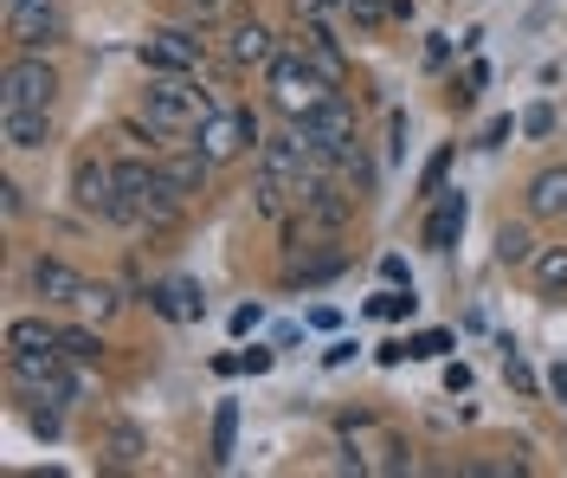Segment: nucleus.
<instances>
[{"label":"nucleus","instance_id":"34","mask_svg":"<svg viewBox=\"0 0 567 478\" xmlns=\"http://www.w3.org/2000/svg\"><path fill=\"white\" fill-rule=\"evenodd\" d=\"M381 278H388V285H413V278H406V258H381Z\"/></svg>","mask_w":567,"mask_h":478},{"label":"nucleus","instance_id":"36","mask_svg":"<svg viewBox=\"0 0 567 478\" xmlns=\"http://www.w3.org/2000/svg\"><path fill=\"white\" fill-rule=\"evenodd\" d=\"M251 324H258V304H239V311H233V336H246Z\"/></svg>","mask_w":567,"mask_h":478},{"label":"nucleus","instance_id":"16","mask_svg":"<svg viewBox=\"0 0 567 478\" xmlns=\"http://www.w3.org/2000/svg\"><path fill=\"white\" fill-rule=\"evenodd\" d=\"M529 214L535 221H567V169H535L529 175Z\"/></svg>","mask_w":567,"mask_h":478},{"label":"nucleus","instance_id":"11","mask_svg":"<svg viewBox=\"0 0 567 478\" xmlns=\"http://www.w3.org/2000/svg\"><path fill=\"white\" fill-rule=\"evenodd\" d=\"M290 45H297V52H303V59H310V65H317V72L329 78L336 91H342L349 59H342V45H336V33H329L322 20H297V27H290Z\"/></svg>","mask_w":567,"mask_h":478},{"label":"nucleus","instance_id":"9","mask_svg":"<svg viewBox=\"0 0 567 478\" xmlns=\"http://www.w3.org/2000/svg\"><path fill=\"white\" fill-rule=\"evenodd\" d=\"M200 59H207V39L181 33V27L142 39V65L148 72H200Z\"/></svg>","mask_w":567,"mask_h":478},{"label":"nucleus","instance_id":"19","mask_svg":"<svg viewBox=\"0 0 567 478\" xmlns=\"http://www.w3.org/2000/svg\"><path fill=\"white\" fill-rule=\"evenodd\" d=\"M78 285H84V278L71 272L65 258H33V292L45 297V304H71V297H78Z\"/></svg>","mask_w":567,"mask_h":478},{"label":"nucleus","instance_id":"27","mask_svg":"<svg viewBox=\"0 0 567 478\" xmlns=\"http://www.w3.org/2000/svg\"><path fill=\"white\" fill-rule=\"evenodd\" d=\"M342 13H349L354 27H368V33L393 20V7H388V0H342Z\"/></svg>","mask_w":567,"mask_h":478},{"label":"nucleus","instance_id":"3","mask_svg":"<svg viewBox=\"0 0 567 478\" xmlns=\"http://www.w3.org/2000/svg\"><path fill=\"white\" fill-rule=\"evenodd\" d=\"M65 363H71L65 349H7L13 388H27L33 401H59V407L78 401V375H71Z\"/></svg>","mask_w":567,"mask_h":478},{"label":"nucleus","instance_id":"5","mask_svg":"<svg viewBox=\"0 0 567 478\" xmlns=\"http://www.w3.org/2000/svg\"><path fill=\"white\" fill-rule=\"evenodd\" d=\"M194 143L207 149V162L219 169V162H239L246 149H258L265 136H258V116L251 111H213V116H200Z\"/></svg>","mask_w":567,"mask_h":478},{"label":"nucleus","instance_id":"25","mask_svg":"<svg viewBox=\"0 0 567 478\" xmlns=\"http://www.w3.org/2000/svg\"><path fill=\"white\" fill-rule=\"evenodd\" d=\"M535 253H542V246L529 240V226H503V233H496V258H503V265H529Z\"/></svg>","mask_w":567,"mask_h":478},{"label":"nucleus","instance_id":"14","mask_svg":"<svg viewBox=\"0 0 567 478\" xmlns=\"http://www.w3.org/2000/svg\"><path fill=\"white\" fill-rule=\"evenodd\" d=\"M155 162H162V175L175 182V194H187V201H194V194H207L213 162H207V149H200V143H187V149H162Z\"/></svg>","mask_w":567,"mask_h":478},{"label":"nucleus","instance_id":"24","mask_svg":"<svg viewBox=\"0 0 567 478\" xmlns=\"http://www.w3.org/2000/svg\"><path fill=\"white\" fill-rule=\"evenodd\" d=\"M233 440H239V407L219 401V414H213V466L233 459Z\"/></svg>","mask_w":567,"mask_h":478},{"label":"nucleus","instance_id":"37","mask_svg":"<svg viewBox=\"0 0 567 478\" xmlns=\"http://www.w3.org/2000/svg\"><path fill=\"white\" fill-rule=\"evenodd\" d=\"M445 388H452V395H464V388H471V368L452 363V368H445Z\"/></svg>","mask_w":567,"mask_h":478},{"label":"nucleus","instance_id":"39","mask_svg":"<svg viewBox=\"0 0 567 478\" xmlns=\"http://www.w3.org/2000/svg\"><path fill=\"white\" fill-rule=\"evenodd\" d=\"M194 7H213V0H194Z\"/></svg>","mask_w":567,"mask_h":478},{"label":"nucleus","instance_id":"40","mask_svg":"<svg viewBox=\"0 0 567 478\" xmlns=\"http://www.w3.org/2000/svg\"><path fill=\"white\" fill-rule=\"evenodd\" d=\"M7 7H20V0H7Z\"/></svg>","mask_w":567,"mask_h":478},{"label":"nucleus","instance_id":"6","mask_svg":"<svg viewBox=\"0 0 567 478\" xmlns=\"http://www.w3.org/2000/svg\"><path fill=\"white\" fill-rule=\"evenodd\" d=\"M297 130H303V136H310V149L322 155V175L336 169V155H342L349 143H361V136H354V111H349V98H342V91H336V98H322V104L303 116Z\"/></svg>","mask_w":567,"mask_h":478},{"label":"nucleus","instance_id":"35","mask_svg":"<svg viewBox=\"0 0 567 478\" xmlns=\"http://www.w3.org/2000/svg\"><path fill=\"white\" fill-rule=\"evenodd\" d=\"M239 368H246V375H265V368H271V349H246V356H239Z\"/></svg>","mask_w":567,"mask_h":478},{"label":"nucleus","instance_id":"32","mask_svg":"<svg viewBox=\"0 0 567 478\" xmlns=\"http://www.w3.org/2000/svg\"><path fill=\"white\" fill-rule=\"evenodd\" d=\"M33 434H39V440H59V401L33 407Z\"/></svg>","mask_w":567,"mask_h":478},{"label":"nucleus","instance_id":"2","mask_svg":"<svg viewBox=\"0 0 567 478\" xmlns=\"http://www.w3.org/2000/svg\"><path fill=\"white\" fill-rule=\"evenodd\" d=\"M265 84H271V104H278L290 123H303V116L317 111L322 98H336V84H329V78H322L317 65L297 52V45H284L278 59L265 65Z\"/></svg>","mask_w":567,"mask_h":478},{"label":"nucleus","instance_id":"1","mask_svg":"<svg viewBox=\"0 0 567 478\" xmlns=\"http://www.w3.org/2000/svg\"><path fill=\"white\" fill-rule=\"evenodd\" d=\"M142 116L162 123L168 136H181V130H200V116H213V98L194 84V72H148Z\"/></svg>","mask_w":567,"mask_h":478},{"label":"nucleus","instance_id":"15","mask_svg":"<svg viewBox=\"0 0 567 478\" xmlns=\"http://www.w3.org/2000/svg\"><path fill=\"white\" fill-rule=\"evenodd\" d=\"M226 52H233V65H271L284 45H278V33L265 27V20H233V39H226Z\"/></svg>","mask_w":567,"mask_h":478},{"label":"nucleus","instance_id":"13","mask_svg":"<svg viewBox=\"0 0 567 478\" xmlns=\"http://www.w3.org/2000/svg\"><path fill=\"white\" fill-rule=\"evenodd\" d=\"M464 221H471L464 194H439V201H432V214H425V226H420L425 253H452V246L464 240Z\"/></svg>","mask_w":567,"mask_h":478},{"label":"nucleus","instance_id":"7","mask_svg":"<svg viewBox=\"0 0 567 478\" xmlns=\"http://www.w3.org/2000/svg\"><path fill=\"white\" fill-rule=\"evenodd\" d=\"M258 169L278 175V182H290V187H303L310 175H322V155L310 149V136L290 123L284 136H265V143H258Z\"/></svg>","mask_w":567,"mask_h":478},{"label":"nucleus","instance_id":"18","mask_svg":"<svg viewBox=\"0 0 567 478\" xmlns=\"http://www.w3.org/2000/svg\"><path fill=\"white\" fill-rule=\"evenodd\" d=\"M148 304L168 317V324H200V311H207V297H200V285H187V278H175V285H162V292H148Z\"/></svg>","mask_w":567,"mask_h":478},{"label":"nucleus","instance_id":"29","mask_svg":"<svg viewBox=\"0 0 567 478\" xmlns=\"http://www.w3.org/2000/svg\"><path fill=\"white\" fill-rule=\"evenodd\" d=\"M503 375H509V388H516V395H535V368L516 356V343L503 349Z\"/></svg>","mask_w":567,"mask_h":478},{"label":"nucleus","instance_id":"8","mask_svg":"<svg viewBox=\"0 0 567 478\" xmlns=\"http://www.w3.org/2000/svg\"><path fill=\"white\" fill-rule=\"evenodd\" d=\"M7 33H13L20 52H45V45L65 39V13L52 0H20V7H7Z\"/></svg>","mask_w":567,"mask_h":478},{"label":"nucleus","instance_id":"4","mask_svg":"<svg viewBox=\"0 0 567 478\" xmlns=\"http://www.w3.org/2000/svg\"><path fill=\"white\" fill-rule=\"evenodd\" d=\"M52 98H59V72L45 65V52H20L0 78V111H52Z\"/></svg>","mask_w":567,"mask_h":478},{"label":"nucleus","instance_id":"10","mask_svg":"<svg viewBox=\"0 0 567 478\" xmlns=\"http://www.w3.org/2000/svg\"><path fill=\"white\" fill-rule=\"evenodd\" d=\"M71 201H78L84 214L110 221V207H116V162H97V155H84V162L71 169Z\"/></svg>","mask_w":567,"mask_h":478},{"label":"nucleus","instance_id":"30","mask_svg":"<svg viewBox=\"0 0 567 478\" xmlns=\"http://www.w3.org/2000/svg\"><path fill=\"white\" fill-rule=\"evenodd\" d=\"M406 349H413V356H445V349H452V336H445V330H425V336H413Z\"/></svg>","mask_w":567,"mask_h":478},{"label":"nucleus","instance_id":"38","mask_svg":"<svg viewBox=\"0 0 567 478\" xmlns=\"http://www.w3.org/2000/svg\"><path fill=\"white\" fill-rule=\"evenodd\" d=\"M548 395H555V401H567V363L548 368Z\"/></svg>","mask_w":567,"mask_h":478},{"label":"nucleus","instance_id":"17","mask_svg":"<svg viewBox=\"0 0 567 478\" xmlns=\"http://www.w3.org/2000/svg\"><path fill=\"white\" fill-rule=\"evenodd\" d=\"M7 149H45L52 143V111H0Z\"/></svg>","mask_w":567,"mask_h":478},{"label":"nucleus","instance_id":"22","mask_svg":"<svg viewBox=\"0 0 567 478\" xmlns=\"http://www.w3.org/2000/svg\"><path fill=\"white\" fill-rule=\"evenodd\" d=\"M65 324H45V317H13L7 324V349H59Z\"/></svg>","mask_w":567,"mask_h":478},{"label":"nucleus","instance_id":"28","mask_svg":"<svg viewBox=\"0 0 567 478\" xmlns=\"http://www.w3.org/2000/svg\"><path fill=\"white\" fill-rule=\"evenodd\" d=\"M413 304H420V297H413V285H406V292H400V285H388V292L374 297L368 311H374V317H413Z\"/></svg>","mask_w":567,"mask_h":478},{"label":"nucleus","instance_id":"23","mask_svg":"<svg viewBox=\"0 0 567 478\" xmlns=\"http://www.w3.org/2000/svg\"><path fill=\"white\" fill-rule=\"evenodd\" d=\"M59 349H65L78 368H84V363H104V336H97V324H65Z\"/></svg>","mask_w":567,"mask_h":478},{"label":"nucleus","instance_id":"20","mask_svg":"<svg viewBox=\"0 0 567 478\" xmlns=\"http://www.w3.org/2000/svg\"><path fill=\"white\" fill-rule=\"evenodd\" d=\"M529 285L535 297H567V246H542L529 258Z\"/></svg>","mask_w":567,"mask_h":478},{"label":"nucleus","instance_id":"21","mask_svg":"<svg viewBox=\"0 0 567 478\" xmlns=\"http://www.w3.org/2000/svg\"><path fill=\"white\" fill-rule=\"evenodd\" d=\"M71 311H78L84 324H110V317L123 311V297H116V285H97V278H84V285H78V297H71Z\"/></svg>","mask_w":567,"mask_h":478},{"label":"nucleus","instance_id":"33","mask_svg":"<svg viewBox=\"0 0 567 478\" xmlns=\"http://www.w3.org/2000/svg\"><path fill=\"white\" fill-rule=\"evenodd\" d=\"M0 207H7V221H20V214H27V187L7 182V187H0Z\"/></svg>","mask_w":567,"mask_h":478},{"label":"nucleus","instance_id":"31","mask_svg":"<svg viewBox=\"0 0 567 478\" xmlns=\"http://www.w3.org/2000/svg\"><path fill=\"white\" fill-rule=\"evenodd\" d=\"M523 130H529V136H555V104H535V111L523 116Z\"/></svg>","mask_w":567,"mask_h":478},{"label":"nucleus","instance_id":"12","mask_svg":"<svg viewBox=\"0 0 567 478\" xmlns=\"http://www.w3.org/2000/svg\"><path fill=\"white\" fill-rule=\"evenodd\" d=\"M342 265L349 253L336 246V240H322V246H290V265H284V285H329V278H342Z\"/></svg>","mask_w":567,"mask_h":478},{"label":"nucleus","instance_id":"26","mask_svg":"<svg viewBox=\"0 0 567 478\" xmlns=\"http://www.w3.org/2000/svg\"><path fill=\"white\" fill-rule=\"evenodd\" d=\"M104 452H110V466H136V459H142V434L130 427V420H116V427H110V446H104Z\"/></svg>","mask_w":567,"mask_h":478}]
</instances>
